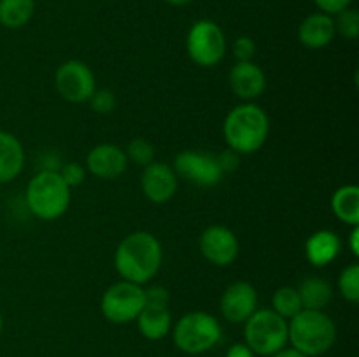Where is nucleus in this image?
I'll return each mask as SVG.
<instances>
[{"mask_svg":"<svg viewBox=\"0 0 359 357\" xmlns=\"http://www.w3.org/2000/svg\"><path fill=\"white\" fill-rule=\"evenodd\" d=\"M233 55L237 62H252L256 55V42L248 35H241L233 42Z\"/></svg>","mask_w":359,"mask_h":357,"instance_id":"nucleus-29","label":"nucleus"},{"mask_svg":"<svg viewBox=\"0 0 359 357\" xmlns=\"http://www.w3.org/2000/svg\"><path fill=\"white\" fill-rule=\"evenodd\" d=\"M165 2L170 4V6H188L193 0H165Z\"/></svg>","mask_w":359,"mask_h":357,"instance_id":"nucleus-36","label":"nucleus"},{"mask_svg":"<svg viewBox=\"0 0 359 357\" xmlns=\"http://www.w3.org/2000/svg\"><path fill=\"white\" fill-rule=\"evenodd\" d=\"M314 4L319 7L321 13L335 16V14L342 13L344 9L351 7L353 0H314Z\"/></svg>","mask_w":359,"mask_h":357,"instance_id":"nucleus-31","label":"nucleus"},{"mask_svg":"<svg viewBox=\"0 0 359 357\" xmlns=\"http://www.w3.org/2000/svg\"><path fill=\"white\" fill-rule=\"evenodd\" d=\"M332 210L340 223L359 226V188L356 184L340 186L332 195Z\"/></svg>","mask_w":359,"mask_h":357,"instance_id":"nucleus-21","label":"nucleus"},{"mask_svg":"<svg viewBox=\"0 0 359 357\" xmlns=\"http://www.w3.org/2000/svg\"><path fill=\"white\" fill-rule=\"evenodd\" d=\"M146 304V290L139 284L119 280L105 289L100 300V312L112 324L135 322Z\"/></svg>","mask_w":359,"mask_h":357,"instance_id":"nucleus-7","label":"nucleus"},{"mask_svg":"<svg viewBox=\"0 0 359 357\" xmlns=\"http://www.w3.org/2000/svg\"><path fill=\"white\" fill-rule=\"evenodd\" d=\"M137 328L140 335L149 342H158L163 340L165 336L170 335L172 331V312L167 304H144L142 312L135 318Z\"/></svg>","mask_w":359,"mask_h":357,"instance_id":"nucleus-18","label":"nucleus"},{"mask_svg":"<svg viewBox=\"0 0 359 357\" xmlns=\"http://www.w3.org/2000/svg\"><path fill=\"white\" fill-rule=\"evenodd\" d=\"M163 262V248L160 240L149 231H133L126 234L114 252L116 272L123 280L144 284L160 272Z\"/></svg>","mask_w":359,"mask_h":357,"instance_id":"nucleus-1","label":"nucleus"},{"mask_svg":"<svg viewBox=\"0 0 359 357\" xmlns=\"http://www.w3.org/2000/svg\"><path fill=\"white\" fill-rule=\"evenodd\" d=\"M337 342V324L325 310H302L287 321V345L307 357H321Z\"/></svg>","mask_w":359,"mask_h":357,"instance_id":"nucleus-3","label":"nucleus"},{"mask_svg":"<svg viewBox=\"0 0 359 357\" xmlns=\"http://www.w3.org/2000/svg\"><path fill=\"white\" fill-rule=\"evenodd\" d=\"M347 245H349V251L354 258H359V226L351 227L349 240H347Z\"/></svg>","mask_w":359,"mask_h":357,"instance_id":"nucleus-34","label":"nucleus"},{"mask_svg":"<svg viewBox=\"0 0 359 357\" xmlns=\"http://www.w3.org/2000/svg\"><path fill=\"white\" fill-rule=\"evenodd\" d=\"M177 177L186 178L198 188H214L224 178L217 158L202 150L186 149L174 158V167Z\"/></svg>","mask_w":359,"mask_h":357,"instance_id":"nucleus-10","label":"nucleus"},{"mask_svg":"<svg viewBox=\"0 0 359 357\" xmlns=\"http://www.w3.org/2000/svg\"><path fill=\"white\" fill-rule=\"evenodd\" d=\"M25 150L16 135L0 130V186L9 184L23 172Z\"/></svg>","mask_w":359,"mask_h":357,"instance_id":"nucleus-19","label":"nucleus"},{"mask_svg":"<svg viewBox=\"0 0 359 357\" xmlns=\"http://www.w3.org/2000/svg\"><path fill=\"white\" fill-rule=\"evenodd\" d=\"M146 290V303L167 304L170 303V293L163 286H149Z\"/></svg>","mask_w":359,"mask_h":357,"instance_id":"nucleus-32","label":"nucleus"},{"mask_svg":"<svg viewBox=\"0 0 359 357\" xmlns=\"http://www.w3.org/2000/svg\"><path fill=\"white\" fill-rule=\"evenodd\" d=\"M333 23H335V34L347 41H356L359 35V13L356 9L347 7L342 13L335 14Z\"/></svg>","mask_w":359,"mask_h":357,"instance_id":"nucleus-26","label":"nucleus"},{"mask_svg":"<svg viewBox=\"0 0 359 357\" xmlns=\"http://www.w3.org/2000/svg\"><path fill=\"white\" fill-rule=\"evenodd\" d=\"M128 163L125 149L116 144H98L88 153L86 172L102 181H114L125 174Z\"/></svg>","mask_w":359,"mask_h":357,"instance_id":"nucleus-14","label":"nucleus"},{"mask_svg":"<svg viewBox=\"0 0 359 357\" xmlns=\"http://www.w3.org/2000/svg\"><path fill=\"white\" fill-rule=\"evenodd\" d=\"M172 342L188 356H202L219 343L223 329L219 321L209 312L195 310L182 315L172 326Z\"/></svg>","mask_w":359,"mask_h":357,"instance_id":"nucleus-5","label":"nucleus"},{"mask_svg":"<svg viewBox=\"0 0 359 357\" xmlns=\"http://www.w3.org/2000/svg\"><path fill=\"white\" fill-rule=\"evenodd\" d=\"M58 174L62 175L65 184L72 189L84 182V178H86V167L76 163V161H69V163H65L62 168H60Z\"/></svg>","mask_w":359,"mask_h":357,"instance_id":"nucleus-28","label":"nucleus"},{"mask_svg":"<svg viewBox=\"0 0 359 357\" xmlns=\"http://www.w3.org/2000/svg\"><path fill=\"white\" fill-rule=\"evenodd\" d=\"M55 86L60 97L70 104H84L97 90L95 74L81 59H69L56 69Z\"/></svg>","mask_w":359,"mask_h":357,"instance_id":"nucleus-9","label":"nucleus"},{"mask_svg":"<svg viewBox=\"0 0 359 357\" xmlns=\"http://www.w3.org/2000/svg\"><path fill=\"white\" fill-rule=\"evenodd\" d=\"M230 88L241 100L255 102L266 90V76L255 62H237L230 70Z\"/></svg>","mask_w":359,"mask_h":357,"instance_id":"nucleus-15","label":"nucleus"},{"mask_svg":"<svg viewBox=\"0 0 359 357\" xmlns=\"http://www.w3.org/2000/svg\"><path fill=\"white\" fill-rule=\"evenodd\" d=\"M142 192L151 203L170 202L175 196L179 188V177L174 168L161 161H153L151 164L144 167L142 177H140Z\"/></svg>","mask_w":359,"mask_h":357,"instance_id":"nucleus-13","label":"nucleus"},{"mask_svg":"<svg viewBox=\"0 0 359 357\" xmlns=\"http://www.w3.org/2000/svg\"><path fill=\"white\" fill-rule=\"evenodd\" d=\"M241 156L242 154L235 153V150L230 149V147H226V149L221 150L219 154H216L217 163H219L221 170H223L224 175L238 170V167H241Z\"/></svg>","mask_w":359,"mask_h":357,"instance_id":"nucleus-30","label":"nucleus"},{"mask_svg":"<svg viewBox=\"0 0 359 357\" xmlns=\"http://www.w3.org/2000/svg\"><path fill=\"white\" fill-rule=\"evenodd\" d=\"M2 329H4V318H2V314H0V335H2Z\"/></svg>","mask_w":359,"mask_h":357,"instance_id":"nucleus-37","label":"nucleus"},{"mask_svg":"<svg viewBox=\"0 0 359 357\" xmlns=\"http://www.w3.org/2000/svg\"><path fill=\"white\" fill-rule=\"evenodd\" d=\"M70 188L55 170H41L27 186V206L37 219L55 220L69 210Z\"/></svg>","mask_w":359,"mask_h":357,"instance_id":"nucleus-4","label":"nucleus"},{"mask_svg":"<svg viewBox=\"0 0 359 357\" xmlns=\"http://www.w3.org/2000/svg\"><path fill=\"white\" fill-rule=\"evenodd\" d=\"M244 343L262 357H272L287 346V321L272 308L256 310L244 322Z\"/></svg>","mask_w":359,"mask_h":357,"instance_id":"nucleus-6","label":"nucleus"},{"mask_svg":"<svg viewBox=\"0 0 359 357\" xmlns=\"http://www.w3.org/2000/svg\"><path fill=\"white\" fill-rule=\"evenodd\" d=\"M35 14V0H0V24L18 30L30 23Z\"/></svg>","mask_w":359,"mask_h":357,"instance_id":"nucleus-22","label":"nucleus"},{"mask_svg":"<svg viewBox=\"0 0 359 357\" xmlns=\"http://www.w3.org/2000/svg\"><path fill=\"white\" fill-rule=\"evenodd\" d=\"M198 247L210 265L221 266V268L233 265L241 252L237 234L230 227L219 226V224H212L202 231Z\"/></svg>","mask_w":359,"mask_h":357,"instance_id":"nucleus-11","label":"nucleus"},{"mask_svg":"<svg viewBox=\"0 0 359 357\" xmlns=\"http://www.w3.org/2000/svg\"><path fill=\"white\" fill-rule=\"evenodd\" d=\"M272 310L276 312L277 315H280L283 318H286V321H290V318H293L298 312L304 310L297 287H279L272 296Z\"/></svg>","mask_w":359,"mask_h":357,"instance_id":"nucleus-23","label":"nucleus"},{"mask_svg":"<svg viewBox=\"0 0 359 357\" xmlns=\"http://www.w3.org/2000/svg\"><path fill=\"white\" fill-rule=\"evenodd\" d=\"M126 158L132 163L139 164V167H147L151 164L154 160V146L149 142V140L142 139V136H135L128 142V147L125 149Z\"/></svg>","mask_w":359,"mask_h":357,"instance_id":"nucleus-25","label":"nucleus"},{"mask_svg":"<svg viewBox=\"0 0 359 357\" xmlns=\"http://www.w3.org/2000/svg\"><path fill=\"white\" fill-rule=\"evenodd\" d=\"M270 133L269 114L252 102H244L226 114L223 122L224 142L238 154H255L265 146Z\"/></svg>","mask_w":359,"mask_h":357,"instance_id":"nucleus-2","label":"nucleus"},{"mask_svg":"<svg viewBox=\"0 0 359 357\" xmlns=\"http://www.w3.org/2000/svg\"><path fill=\"white\" fill-rule=\"evenodd\" d=\"M342 251V240L332 230H318L305 241V258L316 268L332 265Z\"/></svg>","mask_w":359,"mask_h":357,"instance_id":"nucleus-16","label":"nucleus"},{"mask_svg":"<svg viewBox=\"0 0 359 357\" xmlns=\"http://www.w3.org/2000/svg\"><path fill=\"white\" fill-rule=\"evenodd\" d=\"M272 357H307V356H304V354L297 352V350L291 349V346H286V349H283V350H280V352L273 354Z\"/></svg>","mask_w":359,"mask_h":357,"instance_id":"nucleus-35","label":"nucleus"},{"mask_svg":"<svg viewBox=\"0 0 359 357\" xmlns=\"http://www.w3.org/2000/svg\"><path fill=\"white\" fill-rule=\"evenodd\" d=\"M88 102H90L91 111L97 112V114H111L118 107V97H116L114 91L107 90V88L95 90Z\"/></svg>","mask_w":359,"mask_h":357,"instance_id":"nucleus-27","label":"nucleus"},{"mask_svg":"<svg viewBox=\"0 0 359 357\" xmlns=\"http://www.w3.org/2000/svg\"><path fill=\"white\" fill-rule=\"evenodd\" d=\"M305 310H326L333 300V286L321 276H309L297 287Z\"/></svg>","mask_w":359,"mask_h":357,"instance_id":"nucleus-20","label":"nucleus"},{"mask_svg":"<svg viewBox=\"0 0 359 357\" xmlns=\"http://www.w3.org/2000/svg\"><path fill=\"white\" fill-rule=\"evenodd\" d=\"M224 357H256V354L252 352V350L249 349L244 342H241V343H233L231 346H228Z\"/></svg>","mask_w":359,"mask_h":357,"instance_id":"nucleus-33","label":"nucleus"},{"mask_svg":"<svg viewBox=\"0 0 359 357\" xmlns=\"http://www.w3.org/2000/svg\"><path fill=\"white\" fill-rule=\"evenodd\" d=\"M219 310L223 318L231 324H244L258 310V290L245 280L230 284L221 296Z\"/></svg>","mask_w":359,"mask_h":357,"instance_id":"nucleus-12","label":"nucleus"},{"mask_svg":"<svg viewBox=\"0 0 359 357\" xmlns=\"http://www.w3.org/2000/svg\"><path fill=\"white\" fill-rule=\"evenodd\" d=\"M333 16L325 13L309 14L298 27V41L309 49H323L335 38Z\"/></svg>","mask_w":359,"mask_h":357,"instance_id":"nucleus-17","label":"nucleus"},{"mask_svg":"<svg viewBox=\"0 0 359 357\" xmlns=\"http://www.w3.org/2000/svg\"><path fill=\"white\" fill-rule=\"evenodd\" d=\"M186 51L198 66H216L226 55V37L212 20H198L191 24L186 37Z\"/></svg>","mask_w":359,"mask_h":357,"instance_id":"nucleus-8","label":"nucleus"},{"mask_svg":"<svg viewBox=\"0 0 359 357\" xmlns=\"http://www.w3.org/2000/svg\"><path fill=\"white\" fill-rule=\"evenodd\" d=\"M337 287H339L340 296L351 304H358L359 301V265L358 262H351L349 266L340 272L339 280H337Z\"/></svg>","mask_w":359,"mask_h":357,"instance_id":"nucleus-24","label":"nucleus"}]
</instances>
